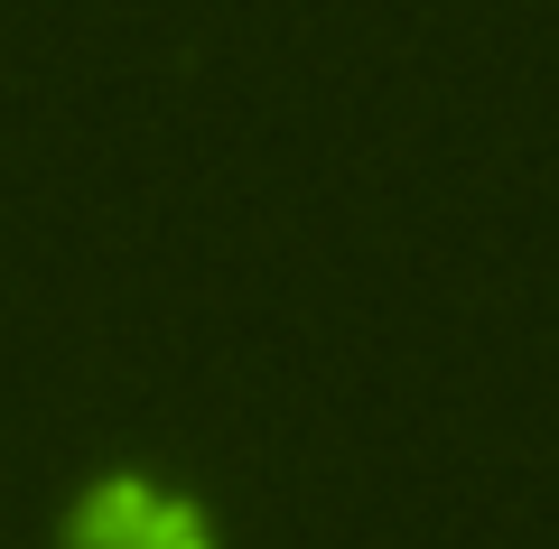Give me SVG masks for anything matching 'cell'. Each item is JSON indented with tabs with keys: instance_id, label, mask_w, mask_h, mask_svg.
I'll return each instance as SVG.
<instances>
[{
	"instance_id": "6da1fadb",
	"label": "cell",
	"mask_w": 559,
	"mask_h": 549,
	"mask_svg": "<svg viewBox=\"0 0 559 549\" xmlns=\"http://www.w3.org/2000/svg\"><path fill=\"white\" fill-rule=\"evenodd\" d=\"M66 549H215L205 503L150 485V475H94L57 522Z\"/></svg>"
}]
</instances>
